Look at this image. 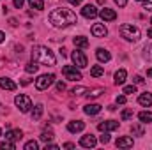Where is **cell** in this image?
I'll return each instance as SVG.
<instances>
[{"instance_id": "1", "label": "cell", "mask_w": 152, "mask_h": 150, "mask_svg": "<svg viewBox=\"0 0 152 150\" xmlns=\"http://www.w3.org/2000/svg\"><path fill=\"white\" fill-rule=\"evenodd\" d=\"M50 23L53 27H69V25L76 23V14L71 9H66V7L53 9L50 12Z\"/></svg>"}, {"instance_id": "2", "label": "cell", "mask_w": 152, "mask_h": 150, "mask_svg": "<svg viewBox=\"0 0 152 150\" xmlns=\"http://www.w3.org/2000/svg\"><path fill=\"white\" fill-rule=\"evenodd\" d=\"M32 60L36 64H41V66H50L53 67L57 64V58L53 55V51L46 46H34L32 48Z\"/></svg>"}, {"instance_id": "3", "label": "cell", "mask_w": 152, "mask_h": 150, "mask_svg": "<svg viewBox=\"0 0 152 150\" xmlns=\"http://www.w3.org/2000/svg\"><path fill=\"white\" fill-rule=\"evenodd\" d=\"M120 34H122V37L127 39V41H138L140 39V28L131 25V23H124L120 27Z\"/></svg>"}, {"instance_id": "4", "label": "cell", "mask_w": 152, "mask_h": 150, "mask_svg": "<svg viewBox=\"0 0 152 150\" xmlns=\"http://www.w3.org/2000/svg\"><path fill=\"white\" fill-rule=\"evenodd\" d=\"M14 103H16V106L20 108V111H21V113L30 111V108H32V101H30V97H28V95H23V94L16 95Z\"/></svg>"}, {"instance_id": "5", "label": "cell", "mask_w": 152, "mask_h": 150, "mask_svg": "<svg viewBox=\"0 0 152 150\" xmlns=\"http://www.w3.org/2000/svg\"><path fill=\"white\" fill-rule=\"evenodd\" d=\"M62 74L66 76V79H71V81H78V79L83 78L81 73L76 69L75 66H64V67H62Z\"/></svg>"}, {"instance_id": "6", "label": "cell", "mask_w": 152, "mask_h": 150, "mask_svg": "<svg viewBox=\"0 0 152 150\" xmlns=\"http://www.w3.org/2000/svg\"><path fill=\"white\" fill-rule=\"evenodd\" d=\"M53 81H55V76L53 74H41L37 79H36V88H37V90H46Z\"/></svg>"}, {"instance_id": "7", "label": "cell", "mask_w": 152, "mask_h": 150, "mask_svg": "<svg viewBox=\"0 0 152 150\" xmlns=\"http://www.w3.org/2000/svg\"><path fill=\"white\" fill-rule=\"evenodd\" d=\"M71 58H73V62H75V66L78 69H85L87 67V57H85V53L83 51H80V50H76L73 51V55H71Z\"/></svg>"}, {"instance_id": "8", "label": "cell", "mask_w": 152, "mask_h": 150, "mask_svg": "<svg viewBox=\"0 0 152 150\" xmlns=\"http://www.w3.org/2000/svg\"><path fill=\"white\" fill-rule=\"evenodd\" d=\"M81 14H83L85 18H88V20H94V18L99 14V11L96 9V5L88 4V5H83V9H81Z\"/></svg>"}, {"instance_id": "9", "label": "cell", "mask_w": 152, "mask_h": 150, "mask_svg": "<svg viewBox=\"0 0 152 150\" xmlns=\"http://www.w3.org/2000/svg\"><path fill=\"white\" fill-rule=\"evenodd\" d=\"M80 145H81V147H85V149H94V147L97 145V140H96V136L87 134V136H81Z\"/></svg>"}, {"instance_id": "10", "label": "cell", "mask_w": 152, "mask_h": 150, "mask_svg": "<svg viewBox=\"0 0 152 150\" xmlns=\"http://www.w3.org/2000/svg\"><path fill=\"white\" fill-rule=\"evenodd\" d=\"M97 129H99L101 133L115 131V129H118V122H115V120H106V122H101V124L97 125Z\"/></svg>"}, {"instance_id": "11", "label": "cell", "mask_w": 152, "mask_h": 150, "mask_svg": "<svg viewBox=\"0 0 152 150\" xmlns=\"http://www.w3.org/2000/svg\"><path fill=\"white\" fill-rule=\"evenodd\" d=\"M97 16H101L103 21H115L117 20V12H115L113 9H101Z\"/></svg>"}, {"instance_id": "12", "label": "cell", "mask_w": 152, "mask_h": 150, "mask_svg": "<svg viewBox=\"0 0 152 150\" xmlns=\"http://www.w3.org/2000/svg\"><path fill=\"white\" fill-rule=\"evenodd\" d=\"M133 138L131 136H122V138H118L117 141H115V145L118 147V149H131L133 147Z\"/></svg>"}, {"instance_id": "13", "label": "cell", "mask_w": 152, "mask_h": 150, "mask_svg": "<svg viewBox=\"0 0 152 150\" xmlns=\"http://www.w3.org/2000/svg\"><path fill=\"white\" fill-rule=\"evenodd\" d=\"M108 34V30H106V27L103 25V23H96L94 27H92V36L94 37H104Z\"/></svg>"}, {"instance_id": "14", "label": "cell", "mask_w": 152, "mask_h": 150, "mask_svg": "<svg viewBox=\"0 0 152 150\" xmlns=\"http://www.w3.org/2000/svg\"><path fill=\"white\" fill-rule=\"evenodd\" d=\"M83 129H85V124L81 120H73V122L67 124V131L69 133H81Z\"/></svg>"}, {"instance_id": "15", "label": "cell", "mask_w": 152, "mask_h": 150, "mask_svg": "<svg viewBox=\"0 0 152 150\" xmlns=\"http://www.w3.org/2000/svg\"><path fill=\"white\" fill-rule=\"evenodd\" d=\"M21 136H23V133L20 129H11L5 133V140H9V141H18V140H21Z\"/></svg>"}, {"instance_id": "16", "label": "cell", "mask_w": 152, "mask_h": 150, "mask_svg": "<svg viewBox=\"0 0 152 150\" xmlns=\"http://www.w3.org/2000/svg\"><path fill=\"white\" fill-rule=\"evenodd\" d=\"M96 57H97V60H99V62H110V58H112L110 51H106V50H103V48H97Z\"/></svg>"}, {"instance_id": "17", "label": "cell", "mask_w": 152, "mask_h": 150, "mask_svg": "<svg viewBox=\"0 0 152 150\" xmlns=\"http://www.w3.org/2000/svg\"><path fill=\"white\" fill-rule=\"evenodd\" d=\"M0 87L5 90H16V83L9 78H0Z\"/></svg>"}, {"instance_id": "18", "label": "cell", "mask_w": 152, "mask_h": 150, "mask_svg": "<svg viewBox=\"0 0 152 150\" xmlns=\"http://www.w3.org/2000/svg\"><path fill=\"white\" fill-rule=\"evenodd\" d=\"M126 78H127V73H126V69H118V71L115 73V85H124Z\"/></svg>"}, {"instance_id": "19", "label": "cell", "mask_w": 152, "mask_h": 150, "mask_svg": "<svg viewBox=\"0 0 152 150\" xmlns=\"http://www.w3.org/2000/svg\"><path fill=\"white\" fill-rule=\"evenodd\" d=\"M138 103H140L142 106H151L152 104V94H149V92L142 94V95L138 97Z\"/></svg>"}, {"instance_id": "20", "label": "cell", "mask_w": 152, "mask_h": 150, "mask_svg": "<svg viewBox=\"0 0 152 150\" xmlns=\"http://www.w3.org/2000/svg\"><path fill=\"white\" fill-rule=\"evenodd\" d=\"M83 111L87 113V115H97V113L101 111V104H87L83 108Z\"/></svg>"}, {"instance_id": "21", "label": "cell", "mask_w": 152, "mask_h": 150, "mask_svg": "<svg viewBox=\"0 0 152 150\" xmlns=\"http://www.w3.org/2000/svg\"><path fill=\"white\" fill-rule=\"evenodd\" d=\"M104 74V67L103 66H94L92 69H90V76L92 78H99V76Z\"/></svg>"}, {"instance_id": "22", "label": "cell", "mask_w": 152, "mask_h": 150, "mask_svg": "<svg viewBox=\"0 0 152 150\" xmlns=\"http://www.w3.org/2000/svg\"><path fill=\"white\" fill-rule=\"evenodd\" d=\"M75 46H78V48H87L88 46V39L83 37V36H78V37H75Z\"/></svg>"}, {"instance_id": "23", "label": "cell", "mask_w": 152, "mask_h": 150, "mask_svg": "<svg viewBox=\"0 0 152 150\" xmlns=\"http://www.w3.org/2000/svg\"><path fill=\"white\" fill-rule=\"evenodd\" d=\"M138 118L142 120V124H149V122H152V111H140L138 113Z\"/></svg>"}, {"instance_id": "24", "label": "cell", "mask_w": 152, "mask_h": 150, "mask_svg": "<svg viewBox=\"0 0 152 150\" xmlns=\"http://www.w3.org/2000/svg\"><path fill=\"white\" fill-rule=\"evenodd\" d=\"M42 111H44L42 104H37V106L34 108V111H32V120H39V118L42 117Z\"/></svg>"}, {"instance_id": "25", "label": "cell", "mask_w": 152, "mask_h": 150, "mask_svg": "<svg viewBox=\"0 0 152 150\" xmlns=\"http://www.w3.org/2000/svg\"><path fill=\"white\" fill-rule=\"evenodd\" d=\"M39 138H41V141H44V143H50V141H51L55 136H53V133H51V131H42V134H41Z\"/></svg>"}, {"instance_id": "26", "label": "cell", "mask_w": 152, "mask_h": 150, "mask_svg": "<svg viewBox=\"0 0 152 150\" xmlns=\"http://www.w3.org/2000/svg\"><path fill=\"white\" fill-rule=\"evenodd\" d=\"M71 94L73 95H85V94H88V88L87 87H75L71 90Z\"/></svg>"}, {"instance_id": "27", "label": "cell", "mask_w": 152, "mask_h": 150, "mask_svg": "<svg viewBox=\"0 0 152 150\" xmlns=\"http://www.w3.org/2000/svg\"><path fill=\"white\" fill-rule=\"evenodd\" d=\"M28 4H30L32 9H37V11H42L44 9V2L42 0H28Z\"/></svg>"}, {"instance_id": "28", "label": "cell", "mask_w": 152, "mask_h": 150, "mask_svg": "<svg viewBox=\"0 0 152 150\" xmlns=\"http://www.w3.org/2000/svg\"><path fill=\"white\" fill-rule=\"evenodd\" d=\"M131 131H133V134H134V136H143V134H145L143 125H133V127H131Z\"/></svg>"}, {"instance_id": "29", "label": "cell", "mask_w": 152, "mask_h": 150, "mask_svg": "<svg viewBox=\"0 0 152 150\" xmlns=\"http://www.w3.org/2000/svg\"><path fill=\"white\" fill-rule=\"evenodd\" d=\"M0 149H2V150H14V141L5 140V141H2V143H0Z\"/></svg>"}, {"instance_id": "30", "label": "cell", "mask_w": 152, "mask_h": 150, "mask_svg": "<svg viewBox=\"0 0 152 150\" xmlns=\"http://www.w3.org/2000/svg\"><path fill=\"white\" fill-rule=\"evenodd\" d=\"M39 66H36V62H32V64H27V67H25V71L28 73V74H32V73H37Z\"/></svg>"}, {"instance_id": "31", "label": "cell", "mask_w": 152, "mask_h": 150, "mask_svg": "<svg viewBox=\"0 0 152 150\" xmlns=\"http://www.w3.org/2000/svg\"><path fill=\"white\" fill-rule=\"evenodd\" d=\"M37 141H34V140H32V141H27V143H25V150H37Z\"/></svg>"}, {"instance_id": "32", "label": "cell", "mask_w": 152, "mask_h": 150, "mask_svg": "<svg viewBox=\"0 0 152 150\" xmlns=\"http://www.w3.org/2000/svg\"><path fill=\"white\" fill-rule=\"evenodd\" d=\"M120 118H122V120H131V118H133V111H131V110H124L122 115H120Z\"/></svg>"}, {"instance_id": "33", "label": "cell", "mask_w": 152, "mask_h": 150, "mask_svg": "<svg viewBox=\"0 0 152 150\" xmlns=\"http://www.w3.org/2000/svg\"><path fill=\"white\" fill-rule=\"evenodd\" d=\"M103 94V88H96V90H88V97H97V95H101Z\"/></svg>"}, {"instance_id": "34", "label": "cell", "mask_w": 152, "mask_h": 150, "mask_svg": "<svg viewBox=\"0 0 152 150\" xmlns=\"http://www.w3.org/2000/svg\"><path fill=\"white\" fill-rule=\"evenodd\" d=\"M136 92V87L134 85H127V87H124V94H134Z\"/></svg>"}, {"instance_id": "35", "label": "cell", "mask_w": 152, "mask_h": 150, "mask_svg": "<svg viewBox=\"0 0 152 150\" xmlns=\"http://www.w3.org/2000/svg\"><path fill=\"white\" fill-rule=\"evenodd\" d=\"M99 141H101V143H108V141H110V134H106V133H104V134L99 138Z\"/></svg>"}, {"instance_id": "36", "label": "cell", "mask_w": 152, "mask_h": 150, "mask_svg": "<svg viewBox=\"0 0 152 150\" xmlns=\"http://www.w3.org/2000/svg\"><path fill=\"white\" fill-rule=\"evenodd\" d=\"M145 57H147L149 60H152V44L147 48V50H145Z\"/></svg>"}, {"instance_id": "37", "label": "cell", "mask_w": 152, "mask_h": 150, "mask_svg": "<svg viewBox=\"0 0 152 150\" xmlns=\"http://www.w3.org/2000/svg\"><path fill=\"white\" fill-rule=\"evenodd\" d=\"M117 104H126V95H117Z\"/></svg>"}, {"instance_id": "38", "label": "cell", "mask_w": 152, "mask_h": 150, "mask_svg": "<svg viewBox=\"0 0 152 150\" xmlns=\"http://www.w3.org/2000/svg\"><path fill=\"white\" fill-rule=\"evenodd\" d=\"M23 4H25V0H14V7H18V9H21Z\"/></svg>"}, {"instance_id": "39", "label": "cell", "mask_w": 152, "mask_h": 150, "mask_svg": "<svg viewBox=\"0 0 152 150\" xmlns=\"http://www.w3.org/2000/svg\"><path fill=\"white\" fill-rule=\"evenodd\" d=\"M57 90H58V92H64V90H66V85H64L62 81H60V83H57Z\"/></svg>"}, {"instance_id": "40", "label": "cell", "mask_w": 152, "mask_h": 150, "mask_svg": "<svg viewBox=\"0 0 152 150\" xmlns=\"http://www.w3.org/2000/svg\"><path fill=\"white\" fill-rule=\"evenodd\" d=\"M143 9H145V11H151V12H152V4H151V2H145V7H143Z\"/></svg>"}, {"instance_id": "41", "label": "cell", "mask_w": 152, "mask_h": 150, "mask_svg": "<svg viewBox=\"0 0 152 150\" xmlns=\"http://www.w3.org/2000/svg\"><path fill=\"white\" fill-rule=\"evenodd\" d=\"M117 4H118V7H124L126 4H127V0H115Z\"/></svg>"}, {"instance_id": "42", "label": "cell", "mask_w": 152, "mask_h": 150, "mask_svg": "<svg viewBox=\"0 0 152 150\" xmlns=\"http://www.w3.org/2000/svg\"><path fill=\"white\" fill-rule=\"evenodd\" d=\"M134 83H143V78L142 76H134Z\"/></svg>"}, {"instance_id": "43", "label": "cell", "mask_w": 152, "mask_h": 150, "mask_svg": "<svg viewBox=\"0 0 152 150\" xmlns=\"http://www.w3.org/2000/svg\"><path fill=\"white\" fill-rule=\"evenodd\" d=\"M69 4H73V5H80L81 0H69Z\"/></svg>"}, {"instance_id": "44", "label": "cell", "mask_w": 152, "mask_h": 150, "mask_svg": "<svg viewBox=\"0 0 152 150\" xmlns=\"http://www.w3.org/2000/svg\"><path fill=\"white\" fill-rule=\"evenodd\" d=\"M64 149H75V143H66Z\"/></svg>"}, {"instance_id": "45", "label": "cell", "mask_w": 152, "mask_h": 150, "mask_svg": "<svg viewBox=\"0 0 152 150\" xmlns=\"http://www.w3.org/2000/svg\"><path fill=\"white\" fill-rule=\"evenodd\" d=\"M4 41H5V34L0 30V42H4Z\"/></svg>"}, {"instance_id": "46", "label": "cell", "mask_w": 152, "mask_h": 150, "mask_svg": "<svg viewBox=\"0 0 152 150\" xmlns=\"http://www.w3.org/2000/svg\"><path fill=\"white\" fill-rule=\"evenodd\" d=\"M147 76H151V78H152V69H149V71H147Z\"/></svg>"}, {"instance_id": "47", "label": "cell", "mask_w": 152, "mask_h": 150, "mask_svg": "<svg viewBox=\"0 0 152 150\" xmlns=\"http://www.w3.org/2000/svg\"><path fill=\"white\" fill-rule=\"evenodd\" d=\"M147 36H149V37H152V28L149 30V32H147Z\"/></svg>"}, {"instance_id": "48", "label": "cell", "mask_w": 152, "mask_h": 150, "mask_svg": "<svg viewBox=\"0 0 152 150\" xmlns=\"http://www.w3.org/2000/svg\"><path fill=\"white\" fill-rule=\"evenodd\" d=\"M138 2H149V0H138Z\"/></svg>"}, {"instance_id": "49", "label": "cell", "mask_w": 152, "mask_h": 150, "mask_svg": "<svg viewBox=\"0 0 152 150\" xmlns=\"http://www.w3.org/2000/svg\"><path fill=\"white\" fill-rule=\"evenodd\" d=\"M151 23H152V18H151Z\"/></svg>"}, {"instance_id": "50", "label": "cell", "mask_w": 152, "mask_h": 150, "mask_svg": "<svg viewBox=\"0 0 152 150\" xmlns=\"http://www.w3.org/2000/svg\"><path fill=\"white\" fill-rule=\"evenodd\" d=\"M0 134H2V131H0Z\"/></svg>"}]
</instances>
